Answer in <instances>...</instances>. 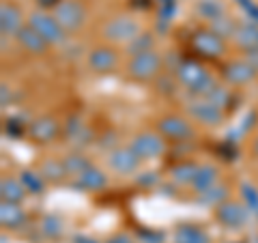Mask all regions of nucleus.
<instances>
[{
    "label": "nucleus",
    "mask_w": 258,
    "mask_h": 243,
    "mask_svg": "<svg viewBox=\"0 0 258 243\" xmlns=\"http://www.w3.org/2000/svg\"><path fill=\"white\" fill-rule=\"evenodd\" d=\"M172 74L176 76V82L179 86H183L187 93H191L194 97H205L211 88L217 84L211 71H209L203 63H198L196 58H185L174 67Z\"/></svg>",
    "instance_id": "f257e3e1"
},
{
    "label": "nucleus",
    "mask_w": 258,
    "mask_h": 243,
    "mask_svg": "<svg viewBox=\"0 0 258 243\" xmlns=\"http://www.w3.org/2000/svg\"><path fill=\"white\" fill-rule=\"evenodd\" d=\"M161 67H164V58L155 52H144L138 56H132L127 60V67H125V76L127 80L132 82H138V84H147L153 82L159 74H161Z\"/></svg>",
    "instance_id": "f03ea898"
},
{
    "label": "nucleus",
    "mask_w": 258,
    "mask_h": 243,
    "mask_svg": "<svg viewBox=\"0 0 258 243\" xmlns=\"http://www.w3.org/2000/svg\"><path fill=\"white\" fill-rule=\"evenodd\" d=\"M155 132L159 136H164L166 142L183 144V142L194 140V136H196V127H194L191 118H187V116H181V114H164V116L157 118Z\"/></svg>",
    "instance_id": "7ed1b4c3"
},
{
    "label": "nucleus",
    "mask_w": 258,
    "mask_h": 243,
    "mask_svg": "<svg viewBox=\"0 0 258 243\" xmlns=\"http://www.w3.org/2000/svg\"><path fill=\"white\" fill-rule=\"evenodd\" d=\"M189 43H191V50L196 52L200 58H207V60H220L226 56V52H228L226 39L220 37L217 32H213L209 26L194 30Z\"/></svg>",
    "instance_id": "20e7f679"
},
{
    "label": "nucleus",
    "mask_w": 258,
    "mask_h": 243,
    "mask_svg": "<svg viewBox=\"0 0 258 243\" xmlns=\"http://www.w3.org/2000/svg\"><path fill=\"white\" fill-rule=\"evenodd\" d=\"M140 32H142L140 22L127 13L114 15V18L106 20V24L101 26V35L108 43H129V41H134Z\"/></svg>",
    "instance_id": "39448f33"
},
{
    "label": "nucleus",
    "mask_w": 258,
    "mask_h": 243,
    "mask_svg": "<svg viewBox=\"0 0 258 243\" xmlns=\"http://www.w3.org/2000/svg\"><path fill=\"white\" fill-rule=\"evenodd\" d=\"M26 24H28L32 30H37L39 35H41L50 45H60L64 39H67V32L62 30V26H60L58 22H56L54 15H52V13H45V11H41V9L32 11V13L28 15Z\"/></svg>",
    "instance_id": "423d86ee"
},
{
    "label": "nucleus",
    "mask_w": 258,
    "mask_h": 243,
    "mask_svg": "<svg viewBox=\"0 0 258 243\" xmlns=\"http://www.w3.org/2000/svg\"><path fill=\"white\" fill-rule=\"evenodd\" d=\"M52 15L67 35L80 30L86 24V7L82 0H60V5L52 11Z\"/></svg>",
    "instance_id": "0eeeda50"
},
{
    "label": "nucleus",
    "mask_w": 258,
    "mask_h": 243,
    "mask_svg": "<svg viewBox=\"0 0 258 243\" xmlns=\"http://www.w3.org/2000/svg\"><path fill=\"white\" fill-rule=\"evenodd\" d=\"M106 164L114 174L118 176H129L140 170L142 159L136 155L129 144H120V147H112L106 155Z\"/></svg>",
    "instance_id": "6e6552de"
},
{
    "label": "nucleus",
    "mask_w": 258,
    "mask_h": 243,
    "mask_svg": "<svg viewBox=\"0 0 258 243\" xmlns=\"http://www.w3.org/2000/svg\"><path fill=\"white\" fill-rule=\"evenodd\" d=\"M187 116L191 118V123L205 127H220L226 120V112L209 99H205V97H196L187 103Z\"/></svg>",
    "instance_id": "1a4fd4ad"
},
{
    "label": "nucleus",
    "mask_w": 258,
    "mask_h": 243,
    "mask_svg": "<svg viewBox=\"0 0 258 243\" xmlns=\"http://www.w3.org/2000/svg\"><path fill=\"white\" fill-rule=\"evenodd\" d=\"M129 147L134 149V153L142 161H151L166 153V140H164V136H159L157 132H147V129H144V132H138L129 140Z\"/></svg>",
    "instance_id": "9d476101"
},
{
    "label": "nucleus",
    "mask_w": 258,
    "mask_h": 243,
    "mask_svg": "<svg viewBox=\"0 0 258 243\" xmlns=\"http://www.w3.org/2000/svg\"><path fill=\"white\" fill-rule=\"evenodd\" d=\"M220 76L226 82V86H245L254 82L258 71L249 65L247 58H230L220 67Z\"/></svg>",
    "instance_id": "9b49d317"
},
{
    "label": "nucleus",
    "mask_w": 258,
    "mask_h": 243,
    "mask_svg": "<svg viewBox=\"0 0 258 243\" xmlns=\"http://www.w3.org/2000/svg\"><path fill=\"white\" fill-rule=\"evenodd\" d=\"M60 134H62L60 120L54 118V116H50V114L32 118L30 123H28V127H26L28 140L35 142V144H50V142H54Z\"/></svg>",
    "instance_id": "f8f14e48"
},
{
    "label": "nucleus",
    "mask_w": 258,
    "mask_h": 243,
    "mask_svg": "<svg viewBox=\"0 0 258 243\" xmlns=\"http://www.w3.org/2000/svg\"><path fill=\"white\" fill-rule=\"evenodd\" d=\"M213 215L224 228L237 230V228H241V226H245L249 211L243 205V200H226V202H222V205H217L213 209Z\"/></svg>",
    "instance_id": "ddd939ff"
},
{
    "label": "nucleus",
    "mask_w": 258,
    "mask_h": 243,
    "mask_svg": "<svg viewBox=\"0 0 258 243\" xmlns=\"http://www.w3.org/2000/svg\"><path fill=\"white\" fill-rule=\"evenodd\" d=\"M86 63H88V67H91V71L106 76V74L116 71L118 63H120V56H118L114 45L103 43V45H97V47H93V50L88 52Z\"/></svg>",
    "instance_id": "4468645a"
},
{
    "label": "nucleus",
    "mask_w": 258,
    "mask_h": 243,
    "mask_svg": "<svg viewBox=\"0 0 258 243\" xmlns=\"http://www.w3.org/2000/svg\"><path fill=\"white\" fill-rule=\"evenodd\" d=\"M26 26L24 24V13L18 5L3 3L0 5V30L3 37H18V32Z\"/></svg>",
    "instance_id": "2eb2a0df"
},
{
    "label": "nucleus",
    "mask_w": 258,
    "mask_h": 243,
    "mask_svg": "<svg viewBox=\"0 0 258 243\" xmlns=\"http://www.w3.org/2000/svg\"><path fill=\"white\" fill-rule=\"evenodd\" d=\"M15 41H18V45H20L26 54H30V56H43V54L47 52V47H50V43H47L37 30H32L28 24L18 32Z\"/></svg>",
    "instance_id": "dca6fc26"
},
{
    "label": "nucleus",
    "mask_w": 258,
    "mask_h": 243,
    "mask_svg": "<svg viewBox=\"0 0 258 243\" xmlns=\"http://www.w3.org/2000/svg\"><path fill=\"white\" fill-rule=\"evenodd\" d=\"M71 185L78 190H86V192H101V190L108 188V174L103 172L101 168L91 166L88 170H84L78 179H74Z\"/></svg>",
    "instance_id": "f3484780"
},
{
    "label": "nucleus",
    "mask_w": 258,
    "mask_h": 243,
    "mask_svg": "<svg viewBox=\"0 0 258 243\" xmlns=\"http://www.w3.org/2000/svg\"><path fill=\"white\" fill-rule=\"evenodd\" d=\"M0 224H3L7 230H18L26 224V211L22 209V205L0 200Z\"/></svg>",
    "instance_id": "a211bd4d"
},
{
    "label": "nucleus",
    "mask_w": 258,
    "mask_h": 243,
    "mask_svg": "<svg viewBox=\"0 0 258 243\" xmlns=\"http://www.w3.org/2000/svg\"><path fill=\"white\" fill-rule=\"evenodd\" d=\"M26 188L22 185L20 179L15 176H3L0 179V200L3 202H15V205H22L24 198H26Z\"/></svg>",
    "instance_id": "6ab92c4d"
},
{
    "label": "nucleus",
    "mask_w": 258,
    "mask_h": 243,
    "mask_svg": "<svg viewBox=\"0 0 258 243\" xmlns=\"http://www.w3.org/2000/svg\"><path fill=\"white\" fill-rule=\"evenodd\" d=\"M232 41L239 50H243L245 54L247 52H256L258 50V26L254 24H239V28L235 32V37H232Z\"/></svg>",
    "instance_id": "aec40b11"
},
{
    "label": "nucleus",
    "mask_w": 258,
    "mask_h": 243,
    "mask_svg": "<svg viewBox=\"0 0 258 243\" xmlns=\"http://www.w3.org/2000/svg\"><path fill=\"white\" fill-rule=\"evenodd\" d=\"M174 243H211L207 230L198 224H179L174 228Z\"/></svg>",
    "instance_id": "412c9836"
},
{
    "label": "nucleus",
    "mask_w": 258,
    "mask_h": 243,
    "mask_svg": "<svg viewBox=\"0 0 258 243\" xmlns=\"http://www.w3.org/2000/svg\"><path fill=\"white\" fill-rule=\"evenodd\" d=\"M39 172H41V176L52 183V185H58L62 183L64 179H67V168H64V161L58 159V157H47L41 161V166H39Z\"/></svg>",
    "instance_id": "4be33fe9"
},
{
    "label": "nucleus",
    "mask_w": 258,
    "mask_h": 243,
    "mask_svg": "<svg viewBox=\"0 0 258 243\" xmlns=\"http://www.w3.org/2000/svg\"><path fill=\"white\" fill-rule=\"evenodd\" d=\"M198 168H200V164H196L194 159H183L170 168V179L176 185H191L198 174Z\"/></svg>",
    "instance_id": "5701e85b"
},
{
    "label": "nucleus",
    "mask_w": 258,
    "mask_h": 243,
    "mask_svg": "<svg viewBox=\"0 0 258 243\" xmlns=\"http://www.w3.org/2000/svg\"><path fill=\"white\" fill-rule=\"evenodd\" d=\"M194 13H196L200 20L211 24L226 15V5L222 0H198L196 7H194Z\"/></svg>",
    "instance_id": "b1692460"
},
{
    "label": "nucleus",
    "mask_w": 258,
    "mask_h": 243,
    "mask_svg": "<svg viewBox=\"0 0 258 243\" xmlns=\"http://www.w3.org/2000/svg\"><path fill=\"white\" fill-rule=\"evenodd\" d=\"M217 181H220V168L213 166V164H200L196 179L191 183V190L196 194H200V192L209 190L211 185H215Z\"/></svg>",
    "instance_id": "393cba45"
},
{
    "label": "nucleus",
    "mask_w": 258,
    "mask_h": 243,
    "mask_svg": "<svg viewBox=\"0 0 258 243\" xmlns=\"http://www.w3.org/2000/svg\"><path fill=\"white\" fill-rule=\"evenodd\" d=\"M226 200H230V188L226 183L222 181H217L215 185H211L209 190L205 192H200L198 194V202H203V205H209V207H217V205H222V202Z\"/></svg>",
    "instance_id": "a878e982"
},
{
    "label": "nucleus",
    "mask_w": 258,
    "mask_h": 243,
    "mask_svg": "<svg viewBox=\"0 0 258 243\" xmlns=\"http://www.w3.org/2000/svg\"><path fill=\"white\" fill-rule=\"evenodd\" d=\"M20 181L22 185L26 188L28 194H32V196H39V194L45 192V179L41 176V172L39 170H30V168H24L20 172Z\"/></svg>",
    "instance_id": "bb28decb"
},
{
    "label": "nucleus",
    "mask_w": 258,
    "mask_h": 243,
    "mask_svg": "<svg viewBox=\"0 0 258 243\" xmlns=\"http://www.w3.org/2000/svg\"><path fill=\"white\" fill-rule=\"evenodd\" d=\"M62 161H64V168H67V174L74 176V179H78V176L82 174L84 170H88V168L93 166L84 153H78V151L76 153H69V155H64Z\"/></svg>",
    "instance_id": "cd10ccee"
},
{
    "label": "nucleus",
    "mask_w": 258,
    "mask_h": 243,
    "mask_svg": "<svg viewBox=\"0 0 258 243\" xmlns=\"http://www.w3.org/2000/svg\"><path fill=\"white\" fill-rule=\"evenodd\" d=\"M151 50H155V37H153V32H140L134 41L127 43L129 58H132V56H138V54H144V52H151Z\"/></svg>",
    "instance_id": "c85d7f7f"
},
{
    "label": "nucleus",
    "mask_w": 258,
    "mask_h": 243,
    "mask_svg": "<svg viewBox=\"0 0 258 243\" xmlns=\"http://www.w3.org/2000/svg\"><path fill=\"white\" fill-rule=\"evenodd\" d=\"M205 99H209L211 103H215L217 108H222L224 112L228 110V106L232 103V93H230V88L228 86H224V84H215L211 91H209L205 95Z\"/></svg>",
    "instance_id": "c756f323"
},
{
    "label": "nucleus",
    "mask_w": 258,
    "mask_h": 243,
    "mask_svg": "<svg viewBox=\"0 0 258 243\" xmlns=\"http://www.w3.org/2000/svg\"><path fill=\"white\" fill-rule=\"evenodd\" d=\"M207 26L211 28L213 32H217L220 37H224V39H232V37H235V32H237V28H239V24L235 20H230L228 15H224V18L207 24Z\"/></svg>",
    "instance_id": "7c9ffc66"
},
{
    "label": "nucleus",
    "mask_w": 258,
    "mask_h": 243,
    "mask_svg": "<svg viewBox=\"0 0 258 243\" xmlns=\"http://www.w3.org/2000/svg\"><path fill=\"white\" fill-rule=\"evenodd\" d=\"M153 82H155V91L159 93V95H174L176 93V88H179V82H176V76L174 74H170V71H168V74H159L155 80H153Z\"/></svg>",
    "instance_id": "2f4dec72"
},
{
    "label": "nucleus",
    "mask_w": 258,
    "mask_h": 243,
    "mask_svg": "<svg viewBox=\"0 0 258 243\" xmlns=\"http://www.w3.org/2000/svg\"><path fill=\"white\" fill-rule=\"evenodd\" d=\"M241 198H243V205L247 207L249 215L258 217V190L252 183H241Z\"/></svg>",
    "instance_id": "473e14b6"
},
{
    "label": "nucleus",
    "mask_w": 258,
    "mask_h": 243,
    "mask_svg": "<svg viewBox=\"0 0 258 243\" xmlns=\"http://www.w3.org/2000/svg\"><path fill=\"white\" fill-rule=\"evenodd\" d=\"M41 232L45 234V237L50 239H56L62 234V220L58 215H45L41 220Z\"/></svg>",
    "instance_id": "72a5a7b5"
},
{
    "label": "nucleus",
    "mask_w": 258,
    "mask_h": 243,
    "mask_svg": "<svg viewBox=\"0 0 258 243\" xmlns=\"http://www.w3.org/2000/svg\"><path fill=\"white\" fill-rule=\"evenodd\" d=\"M0 103H3V108H7L11 103V86L7 82L0 84Z\"/></svg>",
    "instance_id": "f704fd0d"
},
{
    "label": "nucleus",
    "mask_w": 258,
    "mask_h": 243,
    "mask_svg": "<svg viewBox=\"0 0 258 243\" xmlns=\"http://www.w3.org/2000/svg\"><path fill=\"white\" fill-rule=\"evenodd\" d=\"M245 7V13H247V24H254V26H258V7H252V0H249V7L247 5H243Z\"/></svg>",
    "instance_id": "c9c22d12"
},
{
    "label": "nucleus",
    "mask_w": 258,
    "mask_h": 243,
    "mask_svg": "<svg viewBox=\"0 0 258 243\" xmlns=\"http://www.w3.org/2000/svg\"><path fill=\"white\" fill-rule=\"evenodd\" d=\"M155 181H157L155 172H142V174H138V185H147V188H151Z\"/></svg>",
    "instance_id": "e433bc0d"
},
{
    "label": "nucleus",
    "mask_w": 258,
    "mask_h": 243,
    "mask_svg": "<svg viewBox=\"0 0 258 243\" xmlns=\"http://www.w3.org/2000/svg\"><path fill=\"white\" fill-rule=\"evenodd\" d=\"M37 5H39V9H56V7H58L60 5V0H37Z\"/></svg>",
    "instance_id": "4c0bfd02"
},
{
    "label": "nucleus",
    "mask_w": 258,
    "mask_h": 243,
    "mask_svg": "<svg viewBox=\"0 0 258 243\" xmlns=\"http://www.w3.org/2000/svg\"><path fill=\"white\" fill-rule=\"evenodd\" d=\"M245 58H247L249 65H252V67L258 71V50H256V52H247V54H245Z\"/></svg>",
    "instance_id": "58836bf2"
},
{
    "label": "nucleus",
    "mask_w": 258,
    "mask_h": 243,
    "mask_svg": "<svg viewBox=\"0 0 258 243\" xmlns=\"http://www.w3.org/2000/svg\"><path fill=\"white\" fill-rule=\"evenodd\" d=\"M108 243H132V239H129L127 234H116V237H112Z\"/></svg>",
    "instance_id": "ea45409f"
},
{
    "label": "nucleus",
    "mask_w": 258,
    "mask_h": 243,
    "mask_svg": "<svg viewBox=\"0 0 258 243\" xmlns=\"http://www.w3.org/2000/svg\"><path fill=\"white\" fill-rule=\"evenodd\" d=\"M249 151H252V155L258 159V136H256L254 140H252V144H249Z\"/></svg>",
    "instance_id": "a19ab883"
}]
</instances>
